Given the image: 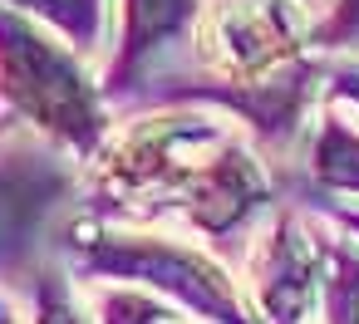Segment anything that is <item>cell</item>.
<instances>
[{"label":"cell","mask_w":359,"mask_h":324,"mask_svg":"<svg viewBox=\"0 0 359 324\" xmlns=\"http://www.w3.org/2000/svg\"><path fill=\"white\" fill-rule=\"evenodd\" d=\"M0 314H6V300H0Z\"/></svg>","instance_id":"8fae6325"},{"label":"cell","mask_w":359,"mask_h":324,"mask_svg":"<svg viewBox=\"0 0 359 324\" xmlns=\"http://www.w3.org/2000/svg\"><path fill=\"white\" fill-rule=\"evenodd\" d=\"M0 89L30 118H40L65 138H89L99 123L94 94L74 69V59L15 20H0Z\"/></svg>","instance_id":"6da1fadb"},{"label":"cell","mask_w":359,"mask_h":324,"mask_svg":"<svg viewBox=\"0 0 359 324\" xmlns=\"http://www.w3.org/2000/svg\"><path fill=\"white\" fill-rule=\"evenodd\" d=\"M354 94H359V74H354Z\"/></svg>","instance_id":"30bf717a"},{"label":"cell","mask_w":359,"mask_h":324,"mask_svg":"<svg viewBox=\"0 0 359 324\" xmlns=\"http://www.w3.org/2000/svg\"><path fill=\"white\" fill-rule=\"evenodd\" d=\"M315 280H320V255L315 246L295 231V226H280L266 246V265H261V290H266V309L290 324L310 295H315Z\"/></svg>","instance_id":"277c9868"},{"label":"cell","mask_w":359,"mask_h":324,"mask_svg":"<svg viewBox=\"0 0 359 324\" xmlns=\"http://www.w3.org/2000/svg\"><path fill=\"white\" fill-rule=\"evenodd\" d=\"M104 265H114V270H133V275H153V280L182 290L192 304L236 319V300H231L222 270L207 265V260L192 255V251H177V246H163V241H158V246H153V241H133V246H123V251L109 246V251H104Z\"/></svg>","instance_id":"3957f363"},{"label":"cell","mask_w":359,"mask_h":324,"mask_svg":"<svg viewBox=\"0 0 359 324\" xmlns=\"http://www.w3.org/2000/svg\"><path fill=\"white\" fill-rule=\"evenodd\" d=\"M187 10H192V0H128V55L163 40Z\"/></svg>","instance_id":"5b68a950"},{"label":"cell","mask_w":359,"mask_h":324,"mask_svg":"<svg viewBox=\"0 0 359 324\" xmlns=\"http://www.w3.org/2000/svg\"><path fill=\"white\" fill-rule=\"evenodd\" d=\"M315 167H320L330 182H339V187H359V138H354L349 128L330 123V128H325V143H320V153H315Z\"/></svg>","instance_id":"8992f818"},{"label":"cell","mask_w":359,"mask_h":324,"mask_svg":"<svg viewBox=\"0 0 359 324\" xmlns=\"http://www.w3.org/2000/svg\"><path fill=\"white\" fill-rule=\"evenodd\" d=\"M40 324H79V314L60 300V290H45V300H40Z\"/></svg>","instance_id":"9c48e42d"},{"label":"cell","mask_w":359,"mask_h":324,"mask_svg":"<svg viewBox=\"0 0 359 324\" xmlns=\"http://www.w3.org/2000/svg\"><path fill=\"white\" fill-rule=\"evenodd\" d=\"M104 324H177L168 309H158L153 300H133V295H109L104 300Z\"/></svg>","instance_id":"ba28073f"},{"label":"cell","mask_w":359,"mask_h":324,"mask_svg":"<svg viewBox=\"0 0 359 324\" xmlns=\"http://www.w3.org/2000/svg\"><path fill=\"white\" fill-rule=\"evenodd\" d=\"M325 285H330V314H334V324H359V260L339 251L330 260V270H325Z\"/></svg>","instance_id":"52a82bcc"},{"label":"cell","mask_w":359,"mask_h":324,"mask_svg":"<svg viewBox=\"0 0 359 324\" xmlns=\"http://www.w3.org/2000/svg\"><path fill=\"white\" fill-rule=\"evenodd\" d=\"M310 25V0H231L212 25V45H222L226 69H266L300 45Z\"/></svg>","instance_id":"7a4b0ae2"}]
</instances>
